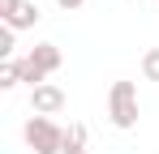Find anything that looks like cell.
I'll list each match as a JSON object with an SVG mask.
<instances>
[{"mask_svg": "<svg viewBox=\"0 0 159 154\" xmlns=\"http://www.w3.org/2000/svg\"><path fill=\"white\" fill-rule=\"evenodd\" d=\"M22 137H26V146L34 154H65V128L56 124L52 116H30Z\"/></svg>", "mask_w": 159, "mask_h": 154, "instance_id": "1", "label": "cell"}, {"mask_svg": "<svg viewBox=\"0 0 159 154\" xmlns=\"http://www.w3.org/2000/svg\"><path fill=\"white\" fill-rule=\"evenodd\" d=\"M56 69H60V47L56 43H34L22 60V81H30V90H39L48 81V73H56Z\"/></svg>", "mask_w": 159, "mask_h": 154, "instance_id": "2", "label": "cell"}, {"mask_svg": "<svg viewBox=\"0 0 159 154\" xmlns=\"http://www.w3.org/2000/svg\"><path fill=\"white\" fill-rule=\"evenodd\" d=\"M107 111H112V124L116 128H133L138 124V86L133 81H112Z\"/></svg>", "mask_w": 159, "mask_h": 154, "instance_id": "3", "label": "cell"}, {"mask_svg": "<svg viewBox=\"0 0 159 154\" xmlns=\"http://www.w3.org/2000/svg\"><path fill=\"white\" fill-rule=\"evenodd\" d=\"M30 107H34V116H56L65 107V90L52 86V81H43L39 90H30Z\"/></svg>", "mask_w": 159, "mask_h": 154, "instance_id": "4", "label": "cell"}, {"mask_svg": "<svg viewBox=\"0 0 159 154\" xmlns=\"http://www.w3.org/2000/svg\"><path fill=\"white\" fill-rule=\"evenodd\" d=\"M4 26H9V30H30V26H39V4H30V0H26V4L17 9V17H9Z\"/></svg>", "mask_w": 159, "mask_h": 154, "instance_id": "5", "label": "cell"}, {"mask_svg": "<svg viewBox=\"0 0 159 154\" xmlns=\"http://www.w3.org/2000/svg\"><path fill=\"white\" fill-rule=\"evenodd\" d=\"M86 124H69L65 128V154H86Z\"/></svg>", "mask_w": 159, "mask_h": 154, "instance_id": "6", "label": "cell"}, {"mask_svg": "<svg viewBox=\"0 0 159 154\" xmlns=\"http://www.w3.org/2000/svg\"><path fill=\"white\" fill-rule=\"evenodd\" d=\"M22 81V60H4L0 64V90H13Z\"/></svg>", "mask_w": 159, "mask_h": 154, "instance_id": "7", "label": "cell"}, {"mask_svg": "<svg viewBox=\"0 0 159 154\" xmlns=\"http://www.w3.org/2000/svg\"><path fill=\"white\" fill-rule=\"evenodd\" d=\"M142 73H146V81H159V47H151L142 56Z\"/></svg>", "mask_w": 159, "mask_h": 154, "instance_id": "8", "label": "cell"}, {"mask_svg": "<svg viewBox=\"0 0 159 154\" xmlns=\"http://www.w3.org/2000/svg\"><path fill=\"white\" fill-rule=\"evenodd\" d=\"M13 34H17V30H9V26L0 30V56H4V60L13 56Z\"/></svg>", "mask_w": 159, "mask_h": 154, "instance_id": "9", "label": "cell"}, {"mask_svg": "<svg viewBox=\"0 0 159 154\" xmlns=\"http://www.w3.org/2000/svg\"><path fill=\"white\" fill-rule=\"evenodd\" d=\"M26 0H0V17L9 22V17H17V9H22Z\"/></svg>", "mask_w": 159, "mask_h": 154, "instance_id": "10", "label": "cell"}, {"mask_svg": "<svg viewBox=\"0 0 159 154\" xmlns=\"http://www.w3.org/2000/svg\"><path fill=\"white\" fill-rule=\"evenodd\" d=\"M56 4H60V9H65V13H73V9H82V4H86V0H56Z\"/></svg>", "mask_w": 159, "mask_h": 154, "instance_id": "11", "label": "cell"}]
</instances>
